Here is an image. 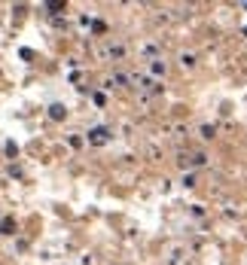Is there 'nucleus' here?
I'll return each instance as SVG.
<instances>
[{
  "instance_id": "nucleus-1",
  "label": "nucleus",
  "mask_w": 247,
  "mask_h": 265,
  "mask_svg": "<svg viewBox=\"0 0 247 265\" xmlns=\"http://www.w3.org/2000/svg\"><path fill=\"white\" fill-rule=\"evenodd\" d=\"M89 140H92V144H104V140H107V128H95V131H89Z\"/></svg>"
},
{
  "instance_id": "nucleus-2",
  "label": "nucleus",
  "mask_w": 247,
  "mask_h": 265,
  "mask_svg": "<svg viewBox=\"0 0 247 265\" xmlns=\"http://www.w3.org/2000/svg\"><path fill=\"white\" fill-rule=\"evenodd\" d=\"M49 116H52V119H64V116H67L64 104H52V107H49Z\"/></svg>"
},
{
  "instance_id": "nucleus-3",
  "label": "nucleus",
  "mask_w": 247,
  "mask_h": 265,
  "mask_svg": "<svg viewBox=\"0 0 247 265\" xmlns=\"http://www.w3.org/2000/svg\"><path fill=\"white\" fill-rule=\"evenodd\" d=\"M0 232H3V235H12V232H15V220H12V217H6L3 223H0Z\"/></svg>"
},
{
  "instance_id": "nucleus-4",
  "label": "nucleus",
  "mask_w": 247,
  "mask_h": 265,
  "mask_svg": "<svg viewBox=\"0 0 247 265\" xmlns=\"http://www.w3.org/2000/svg\"><path fill=\"white\" fill-rule=\"evenodd\" d=\"M49 9H52V12H58V9H64V0H52V3H49Z\"/></svg>"
}]
</instances>
